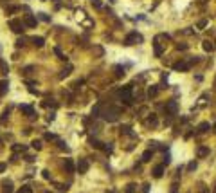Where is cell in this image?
<instances>
[{"label":"cell","instance_id":"cell-1","mask_svg":"<svg viewBox=\"0 0 216 193\" xmlns=\"http://www.w3.org/2000/svg\"><path fill=\"white\" fill-rule=\"evenodd\" d=\"M119 114H121V110H119V109H114V106H110V109H108V110H104V112H103V117H104L106 121L114 123V121H117Z\"/></svg>","mask_w":216,"mask_h":193},{"label":"cell","instance_id":"cell-2","mask_svg":"<svg viewBox=\"0 0 216 193\" xmlns=\"http://www.w3.org/2000/svg\"><path fill=\"white\" fill-rule=\"evenodd\" d=\"M137 42H142V36L139 33H130L126 38H124V45H133Z\"/></svg>","mask_w":216,"mask_h":193},{"label":"cell","instance_id":"cell-3","mask_svg":"<svg viewBox=\"0 0 216 193\" xmlns=\"http://www.w3.org/2000/svg\"><path fill=\"white\" fill-rule=\"evenodd\" d=\"M24 25H25V24H24V22H20V20H16V18L9 20V27H11L14 33H18V34H20V33H24Z\"/></svg>","mask_w":216,"mask_h":193},{"label":"cell","instance_id":"cell-4","mask_svg":"<svg viewBox=\"0 0 216 193\" xmlns=\"http://www.w3.org/2000/svg\"><path fill=\"white\" fill-rule=\"evenodd\" d=\"M76 168H78L79 173H86V171H88V168H90V164H88V161H86V159H79Z\"/></svg>","mask_w":216,"mask_h":193},{"label":"cell","instance_id":"cell-5","mask_svg":"<svg viewBox=\"0 0 216 193\" xmlns=\"http://www.w3.org/2000/svg\"><path fill=\"white\" fill-rule=\"evenodd\" d=\"M36 22H38V20H36L33 15H25V16H24V24H25L27 27H36Z\"/></svg>","mask_w":216,"mask_h":193},{"label":"cell","instance_id":"cell-6","mask_svg":"<svg viewBox=\"0 0 216 193\" xmlns=\"http://www.w3.org/2000/svg\"><path fill=\"white\" fill-rule=\"evenodd\" d=\"M189 67H191V61H178V63L173 65V69H175V71H187Z\"/></svg>","mask_w":216,"mask_h":193},{"label":"cell","instance_id":"cell-7","mask_svg":"<svg viewBox=\"0 0 216 193\" xmlns=\"http://www.w3.org/2000/svg\"><path fill=\"white\" fill-rule=\"evenodd\" d=\"M166 110H167L171 116H175V114H177V110H178V105H177V101H169V103L166 105Z\"/></svg>","mask_w":216,"mask_h":193},{"label":"cell","instance_id":"cell-8","mask_svg":"<svg viewBox=\"0 0 216 193\" xmlns=\"http://www.w3.org/2000/svg\"><path fill=\"white\" fill-rule=\"evenodd\" d=\"M20 110L24 112L25 116H29V117H34V109H33L31 105H22V106H20Z\"/></svg>","mask_w":216,"mask_h":193},{"label":"cell","instance_id":"cell-9","mask_svg":"<svg viewBox=\"0 0 216 193\" xmlns=\"http://www.w3.org/2000/svg\"><path fill=\"white\" fill-rule=\"evenodd\" d=\"M162 173H164V166H162V164H159V166L153 168V177H155V179H160Z\"/></svg>","mask_w":216,"mask_h":193},{"label":"cell","instance_id":"cell-10","mask_svg":"<svg viewBox=\"0 0 216 193\" xmlns=\"http://www.w3.org/2000/svg\"><path fill=\"white\" fill-rule=\"evenodd\" d=\"M65 170H67L69 173H74V170H76V166H74L72 159H65Z\"/></svg>","mask_w":216,"mask_h":193},{"label":"cell","instance_id":"cell-11","mask_svg":"<svg viewBox=\"0 0 216 193\" xmlns=\"http://www.w3.org/2000/svg\"><path fill=\"white\" fill-rule=\"evenodd\" d=\"M33 44H34V47H43L45 40H43L41 36H34V38H33Z\"/></svg>","mask_w":216,"mask_h":193},{"label":"cell","instance_id":"cell-12","mask_svg":"<svg viewBox=\"0 0 216 193\" xmlns=\"http://www.w3.org/2000/svg\"><path fill=\"white\" fill-rule=\"evenodd\" d=\"M151 157H153V150H146V152L142 154V161H144V162L151 161Z\"/></svg>","mask_w":216,"mask_h":193},{"label":"cell","instance_id":"cell-13","mask_svg":"<svg viewBox=\"0 0 216 193\" xmlns=\"http://www.w3.org/2000/svg\"><path fill=\"white\" fill-rule=\"evenodd\" d=\"M157 92H159V87H157V85H153V87H149V89H148V96H149V98L157 96Z\"/></svg>","mask_w":216,"mask_h":193},{"label":"cell","instance_id":"cell-14","mask_svg":"<svg viewBox=\"0 0 216 193\" xmlns=\"http://www.w3.org/2000/svg\"><path fill=\"white\" fill-rule=\"evenodd\" d=\"M209 128H211V125H209V123H200V125H198V132H202V134H204V132H207V130H209Z\"/></svg>","mask_w":216,"mask_h":193},{"label":"cell","instance_id":"cell-15","mask_svg":"<svg viewBox=\"0 0 216 193\" xmlns=\"http://www.w3.org/2000/svg\"><path fill=\"white\" fill-rule=\"evenodd\" d=\"M0 71H2V74H7L9 72V67H7V63L4 60H0Z\"/></svg>","mask_w":216,"mask_h":193},{"label":"cell","instance_id":"cell-16","mask_svg":"<svg viewBox=\"0 0 216 193\" xmlns=\"http://www.w3.org/2000/svg\"><path fill=\"white\" fill-rule=\"evenodd\" d=\"M146 125H151V126H155V125H157V117H155V114H151V116L146 119Z\"/></svg>","mask_w":216,"mask_h":193},{"label":"cell","instance_id":"cell-17","mask_svg":"<svg viewBox=\"0 0 216 193\" xmlns=\"http://www.w3.org/2000/svg\"><path fill=\"white\" fill-rule=\"evenodd\" d=\"M16 193H33V188L25 184V186H22V188H20L18 191H16Z\"/></svg>","mask_w":216,"mask_h":193},{"label":"cell","instance_id":"cell-18","mask_svg":"<svg viewBox=\"0 0 216 193\" xmlns=\"http://www.w3.org/2000/svg\"><path fill=\"white\" fill-rule=\"evenodd\" d=\"M7 87H9L7 81H0V94H6L7 92Z\"/></svg>","mask_w":216,"mask_h":193},{"label":"cell","instance_id":"cell-19","mask_svg":"<svg viewBox=\"0 0 216 193\" xmlns=\"http://www.w3.org/2000/svg\"><path fill=\"white\" fill-rule=\"evenodd\" d=\"M2 193H13V184L11 182H4V191Z\"/></svg>","mask_w":216,"mask_h":193},{"label":"cell","instance_id":"cell-20","mask_svg":"<svg viewBox=\"0 0 216 193\" xmlns=\"http://www.w3.org/2000/svg\"><path fill=\"white\" fill-rule=\"evenodd\" d=\"M209 154V150L205 148V146H202V148H198V157H205Z\"/></svg>","mask_w":216,"mask_h":193},{"label":"cell","instance_id":"cell-21","mask_svg":"<svg viewBox=\"0 0 216 193\" xmlns=\"http://www.w3.org/2000/svg\"><path fill=\"white\" fill-rule=\"evenodd\" d=\"M90 144H92L94 148H104V146H103V143H101V141H97V139H90Z\"/></svg>","mask_w":216,"mask_h":193},{"label":"cell","instance_id":"cell-22","mask_svg":"<svg viewBox=\"0 0 216 193\" xmlns=\"http://www.w3.org/2000/svg\"><path fill=\"white\" fill-rule=\"evenodd\" d=\"M204 49H205V51H209V52H211V51H214L212 42H204Z\"/></svg>","mask_w":216,"mask_h":193},{"label":"cell","instance_id":"cell-23","mask_svg":"<svg viewBox=\"0 0 216 193\" xmlns=\"http://www.w3.org/2000/svg\"><path fill=\"white\" fill-rule=\"evenodd\" d=\"M38 18H40V20H43V22H51V16H49V15H45V13H38Z\"/></svg>","mask_w":216,"mask_h":193},{"label":"cell","instance_id":"cell-24","mask_svg":"<svg viewBox=\"0 0 216 193\" xmlns=\"http://www.w3.org/2000/svg\"><path fill=\"white\" fill-rule=\"evenodd\" d=\"M31 146H33L34 150H41V141H38V139H36V141H33V143H31Z\"/></svg>","mask_w":216,"mask_h":193},{"label":"cell","instance_id":"cell-25","mask_svg":"<svg viewBox=\"0 0 216 193\" xmlns=\"http://www.w3.org/2000/svg\"><path fill=\"white\" fill-rule=\"evenodd\" d=\"M70 71H72V67H70V65H67V69H65V71L59 74V78H65V76H69V74H70Z\"/></svg>","mask_w":216,"mask_h":193},{"label":"cell","instance_id":"cell-26","mask_svg":"<svg viewBox=\"0 0 216 193\" xmlns=\"http://www.w3.org/2000/svg\"><path fill=\"white\" fill-rule=\"evenodd\" d=\"M155 54H157V56H160V54H162V47L159 45V42H157V40H155Z\"/></svg>","mask_w":216,"mask_h":193},{"label":"cell","instance_id":"cell-27","mask_svg":"<svg viewBox=\"0 0 216 193\" xmlns=\"http://www.w3.org/2000/svg\"><path fill=\"white\" fill-rule=\"evenodd\" d=\"M122 74H124V69H122V67H119V65H117V67H115V76H117V78H121V76H122Z\"/></svg>","mask_w":216,"mask_h":193},{"label":"cell","instance_id":"cell-28","mask_svg":"<svg viewBox=\"0 0 216 193\" xmlns=\"http://www.w3.org/2000/svg\"><path fill=\"white\" fill-rule=\"evenodd\" d=\"M54 52H56V56H58V58H59V60H67V56H65V54H61V51H59V49H58V47H56V49H54Z\"/></svg>","mask_w":216,"mask_h":193},{"label":"cell","instance_id":"cell-29","mask_svg":"<svg viewBox=\"0 0 216 193\" xmlns=\"http://www.w3.org/2000/svg\"><path fill=\"white\" fill-rule=\"evenodd\" d=\"M25 45V38H18L16 40V47H24Z\"/></svg>","mask_w":216,"mask_h":193},{"label":"cell","instance_id":"cell-30","mask_svg":"<svg viewBox=\"0 0 216 193\" xmlns=\"http://www.w3.org/2000/svg\"><path fill=\"white\" fill-rule=\"evenodd\" d=\"M18 9H20L18 6H9V7H7L6 11H7V13H14V11H18Z\"/></svg>","mask_w":216,"mask_h":193},{"label":"cell","instance_id":"cell-31","mask_svg":"<svg viewBox=\"0 0 216 193\" xmlns=\"http://www.w3.org/2000/svg\"><path fill=\"white\" fill-rule=\"evenodd\" d=\"M56 188H58L59 191H67V189H69V186H67V184H65V186H63V184H56Z\"/></svg>","mask_w":216,"mask_h":193},{"label":"cell","instance_id":"cell-32","mask_svg":"<svg viewBox=\"0 0 216 193\" xmlns=\"http://www.w3.org/2000/svg\"><path fill=\"white\" fill-rule=\"evenodd\" d=\"M25 150H27V146H14V152H25Z\"/></svg>","mask_w":216,"mask_h":193},{"label":"cell","instance_id":"cell-33","mask_svg":"<svg viewBox=\"0 0 216 193\" xmlns=\"http://www.w3.org/2000/svg\"><path fill=\"white\" fill-rule=\"evenodd\" d=\"M121 134H130V126H121Z\"/></svg>","mask_w":216,"mask_h":193},{"label":"cell","instance_id":"cell-34","mask_svg":"<svg viewBox=\"0 0 216 193\" xmlns=\"http://www.w3.org/2000/svg\"><path fill=\"white\" fill-rule=\"evenodd\" d=\"M135 191V186L133 184H128V188H126V193H133Z\"/></svg>","mask_w":216,"mask_h":193},{"label":"cell","instance_id":"cell-35","mask_svg":"<svg viewBox=\"0 0 216 193\" xmlns=\"http://www.w3.org/2000/svg\"><path fill=\"white\" fill-rule=\"evenodd\" d=\"M41 175H43V179H51V173H49V170H43V171H41Z\"/></svg>","mask_w":216,"mask_h":193},{"label":"cell","instance_id":"cell-36","mask_svg":"<svg viewBox=\"0 0 216 193\" xmlns=\"http://www.w3.org/2000/svg\"><path fill=\"white\" fill-rule=\"evenodd\" d=\"M45 139H47V141H54L56 135H54V134H45Z\"/></svg>","mask_w":216,"mask_h":193},{"label":"cell","instance_id":"cell-37","mask_svg":"<svg viewBox=\"0 0 216 193\" xmlns=\"http://www.w3.org/2000/svg\"><path fill=\"white\" fill-rule=\"evenodd\" d=\"M92 6H94V7H103V4L99 2V0H92Z\"/></svg>","mask_w":216,"mask_h":193},{"label":"cell","instance_id":"cell-38","mask_svg":"<svg viewBox=\"0 0 216 193\" xmlns=\"http://www.w3.org/2000/svg\"><path fill=\"white\" fill-rule=\"evenodd\" d=\"M205 25H207V20H200V22H198V29H202Z\"/></svg>","mask_w":216,"mask_h":193},{"label":"cell","instance_id":"cell-39","mask_svg":"<svg viewBox=\"0 0 216 193\" xmlns=\"http://www.w3.org/2000/svg\"><path fill=\"white\" fill-rule=\"evenodd\" d=\"M58 144H59V148H61V150H67V152H69V148L65 146V143H63V141H58Z\"/></svg>","mask_w":216,"mask_h":193},{"label":"cell","instance_id":"cell-40","mask_svg":"<svg viewBox=\"0 0 216 193\" xmlns=\"http://www.w3.org/2000/svg\"><path fill=\"white\" fill-rule=\"evenodd\" d=\"M194 168H196V162H189V166H187V170H189V171H193Z\"/></svg>","mask_w":216,"mask_h":193},{"label":"cell","instance_id":"cell-41","mask_svg":"<svg viewBox=\"0 0 216 193\" xmlns=\"http://www.w3.org/2000/svg\"><path fill=\"white\" fill-rule=\"evenodd\" d=\"M25 161H27V162H33V161H34V157H33V155H25Z\"/></svg>","mask_w":216,"mask_h":193},{"label":"cell","instance_id":"cell-42","mask_svg":"<svg viewBox=\"0 0 216 193\" xmlns=\"http://www.w3.org/2000/svg\"><path fill=\"white\" fill-rule=\"evenodd\" d=\"M4 170H6V164H4V162H0V173H2Z\"/></svg>","mask_w":216,"mask_h":193},{"label":"cell","instance_id":"cell-43","mask_svg":"<svg viewBox=\"0 0 216 193\" xmlns=\"http://www.w3.org/2000/svg\"><path fill=\"white\" fill-rule=\"evenodd\" d=\"M106 193H114V191H106Z\"/></svg>","mask_w":216,"mask_h":193},{"label":"cell","instance_id":"cell-44","mask_svg":"<svg viewBox=\"0 0 216 193\" xmlns=\"http://www.w3.org/2000/svg\"><path fill=\"white\" fill-rule=\"evenodd\" d=\"M214 193H216V189H214Z\"/></svg>","mask_w":216,"mask_h":193}]
</instances>
